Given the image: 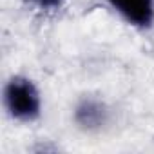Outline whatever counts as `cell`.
<instances>
[{
	"label": "cell",
	"instance_id": "1",
	"mask_svg": "<svg viewBox=\"0 0 154 154\" xmlns=\"http://www.w3.org/2000/svg\"><path fill=\"white\" fill-rule=\"evenodd\" d=\"M6 107L17 120L31 122L40 114V94L27 78H13L6 85Z\"/></svg>",
	"mask_w": 154,
	"mask_h": 154
},
{
	"label": "cell",
	"instance_id": "2",
	"mask_svg": "<svg viewBox=\"0 0 154 154\" xmlns=\"http://www.w3.org/2000/svg\"><path fill=\"white\" fill-rule=\"evenodd\" d=\"M131 24L149 27L154 22V0H107Z\"/></svg>",
	"mask_w": 154,
	"mask_h": 154
},
{
	"label": "cell",
	"instance_id": "3",
	"mask_svg": "<svg viewBox=\"0 0 154 154\" xmlns=\"http://www.w3.org/2000/svg\"><path fill=\"white\" fill-rule=\"evenodd\" d=\"M76 122L82 127H87V129L100 127L105 122V111L98 102L87 100L76 109Z\"/></svg>",
	"mask_w": 154,
	"mask_h": 154
},
{
	"label": "cell",
	"instance_id": "4",
	"mask_svg": "<svg viewBox=\"0 0 154 154\" xmlns=\"http://www.w3.org/2000/svg\"><path fill=\"white\" fill-rule=\"evenodd\" d=\"M29 2H33L40 9H58L63 4V0H29Z\"/></svg>",
	"mask_w": 154,
	"mask_h": 154
}]
</instances>
